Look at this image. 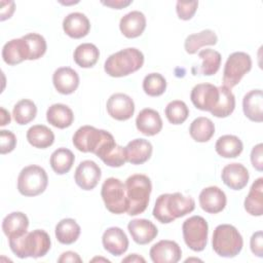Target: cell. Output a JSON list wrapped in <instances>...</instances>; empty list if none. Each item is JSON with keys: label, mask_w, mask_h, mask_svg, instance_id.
<instances>
[{"label": "cell", "mask_w": 263, "mask_h": 263, "mask_svg": "<svg viewBox=\"0 0 263 263\" xmlns=\"http://www.w3.org/2000/svg\"><path fill=\"white\" fill-rule=\"evenodd\" d=\"M128 232L138 245L151 242L158 234L157 227L147 219H135L127 224Z\"/></svg>", "instance_id": "ffe728a7"}, {"label": "cell", "mask_w": 263, "mask_h": 263, "mask_svg": "<svg viewBox=\"0 0 263 263\" xmlns=\"http://www.w3.org/2000/svg\"><path fill=\"white\" fill-rule=\"evenodd\" d=\"M251 162L252 165L258 171H263V145L262 143L257 144L253 147L251 152Z\"/></svg>", "instance_id": "f6af8a7d"}, {"label": "cell", "mask_w": 263, "mask_h": 263, "mask_svg": "<svg viewBox=\"0 0 263 263\" xmlns=\"http://www.w3.org/2000/svg\"><path fill=\"white\" fill-rule=\"evenodd\" d=\"M166 89V80L159 73H150L143 80V90L150 97L161 96Z\"/></svg>", "instance_id": "60d3db41"}, {"label": "cell", "mask_w": 263, "mask_h": 263, "mask_svg": "<svg viewBox=\"0 0 263 263\" xmlns=\"http://www.w3.org/2000/svg\"><path fill=\"white\" fill-rule=\"evenodd\" d=\"M149 255L154 263H177L182 257V250L176 241L162 239L151 247Z\"/></svg>", "instance_id": "5bb4252c"}, {"label": "cell", "mask_w": 263, "mask_h": 263, "mask_svg": "<svg viewBox=\"0 0 263 263\" xmlns=\"http://www.w3.org/2000/svg\"><path fill=\"white\" fill-rule=\"evenodd\" d=\"M189 134L191 138L199 143H204L211 140L215 134V125L213 121L208 117L195 118L189 127Z\"/></svg>", "instance_id": "e575fe53"}, {"label": "cell", "mask_w": 263, "mask_h": 263, "mask_svg": "<svg viewBox=\"0 0 263 263\" xmlns=\"http://www.w3.org/2000/svg\"><path fill=\"white\" fill-rule=\"evenodd\" d=\"M122 262H145V259L138 254H130L122 260Z\"/></svg>", "instance_id": "816d5d0a"}, {"label": "cell", "mask_w": 263, "mask_h": 263, "mask_svg": "<svg viewBox=\"0 0 263 263\" xmlns=\"http://www.w3.org/2000/svg\"><path fill=\"white\" fill-rule=\"evenodd\" d=\"M101 176V167L95 161L83 160L76 167L74 179L81 189L92 190L98 185Z\"/></svg>", "instance_id": "4fadbf2b"}, {"label": "cell", "mask_w": 263, "mask_h": 263, "mask_svg": "<svg viewBox=\"0 0 263 263\" xmlns=\"http://www.w3.org/2000/svg\"><path fill=\"white\" fill-rule=\"evenodd\" d=\"M220 97L217 106L211 111L212 115L219 117V118H224L229 116L235 108V97L232 93L231 89L221 85L218 86Z\"/></svg>", "instance_id": "8d00e7d4"}, {"label": "cell", "mask_w": 263, "mask_h": 263, "mask_svg": "<svg viewBox=\"0 0 263 263\" xmlns=\"http://www.w3.org/2000/svg\"><path fill=\"white\" fill-rule=\"evenodd\" d=\"M2 58L10 66L29 60V49L26 41L23 38H16L6 42L2 48Z\"/></svg>", "instance_id": "484cf974"}, {"label": "cell", "mask_w": 263, "mask_h": 263, "mask_svg": "<svg viewBox=\"0 0 263 263\" xmlns=\"http://www.w3.org/2000/svg\"><path fill=\"white\" fill-rule=\"evenodd\" d=\"M96 155L101 158L105 164L111 167H119L126 162L125 149L116 144L113 136L109 137L103 143Z\"/></svg>", "instance_id": "9a60e30c"}, {"label": "cell", "mask_w": 263, "mask_h": 263, "mask_svg": "<svg viewBox=\"0 0 263 263\" xmlns=\"http://www.w3.org/2000/svg\"><path fill=\"white\" fill-rule=\"evenodd\" d=\"M63 30L69 37L80 39L88 34L90 23L84 13L71 12L63 21Z\"/></svg>", "instance_id": "7402d4cb"}, {"label": "cell", "mask_w": 263, "mask_h": 263, "mask_svg": "<svg viewBox=\"0 0 263 263\" xmlns=\"http://www.w3.org/2000/svg\"><path fill=\"white\" fill-rule=\"evenodd\" d=\"M75 156L73 152L67 148L61 147L54 150L50 155V166L58 175L67 174L73 166Z\"/></svg>", "instance_id": "d590c367"}, {"label": "cell", "mask_w": 263, "mask_h": 263, "mask_svg": "<svg viewBox=\"0 0 263 263\" xmlns=\"http://www.w3.org/2000/svg\"><path fill=\"white\" fill-rule=\"evenodd\" d=\"M251 251L257 257H263V233L261 230L253 233L250 240Z\"/></svg>", "instance_id": "bcb514c9"}, {"label": "cell", "mask_w": 263, "mask_h": 263, "mask_svg": "<svg viewBox=\"0 0 263 263\" xmlns=\"http://www.w3.org/2000/svg\"><path fill=\"white\" fill-rule=\"evenodd\" d=\"M104 249L113 256L123 255L128 249V238L119 227L107 228L102 236Z\"/></svg>", "instance_id": "e0dca14e"}, {"label": "cell", "mask_w": 263, "mask_h": 263, "mask_svg": "<svg viewBox=\"0 0 263 263\" xmlns=\"http://www.w3.org/2000/svg\"><path fill=\"white\" fill-rule=\"evenodd\" d=\"M136 126L145 136H155L162 128V119L156 110L145 108L139 112L136 118Z\"/></svg>", "instance_id": "44dd1931"}, {"label": "cell", "mask_w": 263, "mask_h": 263, "mask_svg": "<svg viewBox=\"0 0 263 263\" xmlns=\"http://www.w3.org/2000/svg\"><path fill=\"white\" fill-rule=\"evenodd\" d=\"M242 110L251 121H263V92L262 89H253L242 99Z\"/></svg>", "instance_id": "d4e9b609"}, {"label": "cell", "mask_w": 263, "mask_h": 263, "mask_svg": "<svg viewBox=\"0 0 263 263\" xmlns=\"http://www.w3.org/2000/svg\"><path fill=\"white\" fill-rule=\"evenodd\" d=\"M100 57V51L98 47L92 43H82L79 44L73 53L74 62L81 68H91L93 67Z\"/></svg>", "instance_id": "836d02e7"}, {"label": "cell", "mask_w": 263, "mask_h": 263, "mask_svg": "<svg viewBox=\"0 0 263 263\" xmlns=\"http://www.w3.org/2000/svg\"><path fill=\"white\" fill-rule=\"evenodd\" d=\"M245 210L252 216L263 214V178H258L251 186L245 202Z\"/></svg>", "instance_id": "f1b7e54d"}, {"label": "cell", "mask_w": 263, "mask_h": 263, "mask_svg": "<svg viewBox=\"0 0 263 263\" xmlns=\"http://www.w3.org/2000/svg\"><path fill=\"white\" fill-rule=\"evenodd\" d=\"M164 113L170 123L182 124L189 115V109L183 101L175 100L166 105Z\"/></svg>", "instance_id": "ab89813d"}, {"label": "cell", "mask_w": 263, "mask_h": 263, "mask_svg": "<svg viewBox=\"0 0 263 263\" xmlns=\"http://www.w3.org/2000/svg\"><path fill=\"white\" fill-rule=\"evenodd\" d=\"M213 250L220 257L233 258L242 249L243 240L238 230L230 224L218 225L213 233Z\"/></svg>", "instance_id": "5b68a950"}, {"label": "cell", "mask_w": 263, "mask_h": 263, "mask_svg": "<svg viewBox=\"0 0 263 263\" xmlns=\"http://www.w3.org/2000/svg\"><path fill=\"white\" fill-rule=\"evenodd\" d=\"M183 238L189 249L194 252L204 250L208 242L209 225L201 216H192L186 219L182 225Z\"/></svg>", "instance_id": "ba28073f"}, {"label": "cell", "mask_w": 263, "mask_h": 263, "mask_svg": "<svg viewBox=\"0 0 263 263\" xmlns=\"http://www.w3.org/2000/svg\"><path fill=\"white\" fill-rule=\"evenodd\" d=\"M197 6H198L197 1H190V2L178 1L176 4V11L179 18L183 21H188L192 18L196 12Z\"/></svg>", "instance_id": "7bdbcfd3"}, {"label": "cell", "mask_w": 263, "mask_h": 263, "mask_svg": "<svg viewBox=\"0 0 263 263\" xmlns=\"http://www.w3.org/2000/svg\"><path fill=\"white\" fill-rule=\"evenodd\" d=\"M80 231V226L74 219L66 218L57 224L55 237L63 245H72L78 239Z\"/></svg>", "instance_id": "d6a6232c"}, {"label": "cell", "mask_w": 263, "mask_h": 263, "mask_svg": "<svg viewBox=\"0 0 263 263\" xmlns=\"http://www.w3.org/2000/svg\"><path fill=\"white\" fill-rule=\"evenodd\" d=\"M27 140L33 147L45 149L53 144L54 134L46 125L36 124L27 130Z\"/></svg>", "instance_id": "f546056e"}, {"label": "cell", "mask_w": 263, "mask_h": 263, "mask_svg": "<svg viewBox=\"0 0 263 263\" xmlns=\"http://www.w3.org/2000/svg\"><path fill=\"white\" fill-rule=\"evenodd\" d=\"M10 114L7 110H5L3 107H1V123L0 125L1 126H4L6 124H9L10 123Z\"/></svg>", "instance_id": "f907efd6"}, {"label": "cell", "mask_w": 263, "mask_h": 263, "mask_svg": "<svg viewBox=\"0 0 263 263\" xmlns=\"http://www.w3.org/2000/svg\"><path fill=\"white\" fill-rule=\"evenodd\" d=\"M132 3H133L132 0H107V1H102V4H104L106 6H109L111 8H114V9L124 8V7L128 6Z\"/></svg>", "instance_id": "681fc988"}, {"label": "cell", "mask_w": 263, "mask_h": 263, "mask_svg": "<svg viewBox=\"0 0 263 263\" xmlns=\"http://www.w3.org/2000/svg\"><path fill=\"white\" fill-rule=\"evenodd\" d=\"M252 69V59L250 54L243 51L231 53L224 66L223 84L228 88L237 85L241 78Z\"/></svg>", "instance_id": "9c48e42d"}, {"label": "cell", "mask_w": 263, "mask_h": 263, "mask_svg": "<svg viewBox=\"0 0 263 263\" xmlns=\"http://www.w3.org/2000/svg\"><path fill=\"white\" fill-rule=\"evenodd\" d=\"M1 8H0V20L5 21L7 18H10L11 15L14 12L15 4L13 1H1Z\"/></svg>", "instance_id": "7dc6e473"}, {"label": "cell", "mask_w": 263, "mask_h": 263, "mask_svg": "<svg viewBox=\"0 0 263 263\" xmlns=\"http://www.w3.org/2000/svg\"><path fill=\"white\" fill-rule=\"evenodd\" d=\"M8 241L12 253L21 259L43 257L48 253L51 245L48 233L42 229L27 231L23 235L8 238Z\"/></svg>", "instance_id": "7a4b0ae2"}, {"label": "cell", "mask_w": 263, "mask_h": 263, "mask_svg": "<svg viewBox=\"0 0 263 263\" xmlns=\"http://www.w3.org/2000/svg\"><path fill=\"white\" fill-rule=\"evenodd\" d=\"M124 185L128 202L126 213L129 216L142 214L149 203V197L152 191L151 180L146 175L135 174L126 179Z\"/></svg>", "instance_id": "277c9868"}, {"label": "cell", "mask_w": 263, "mask_h": 263, "mask_svg": "<svg viewBox=\"0 0 263 263\" xmlns=\"http://www.w3.org/2000/svg\"><path fill=\"white\" fill-rule=\"evenodd\" d=\"M52 83L58 92L62 95L73 93L79 85V76L70 67L58 68L52 75Z\"/></svg>", "instance_id": "d6986e66"}, {"label": "cell", "mask_w": 263, "mask_h": 263, "mask_svg": "<svg viewBox=\"0 0 263 263\" xmlns=\"http://www.w3.org/2000/svg\"><path fill=\"white\" fill-rule=\"evenodd\" d=\"M28 46L29 49V60H38L46 51L47 45L44 37L37 33H29L22 37Z\"/></svg>", "instance_id": "b9f144b4"}, {"label": "cell", "mask_w": 263, "mask_h": 263, "mask_svg": "<svg viewBox=\"0 0 263 263\" xmlns=\"http://www.w3.org/2000/svg\"><path fill=\"white\" fill-rule=\"evenodd\" d=\"M28 227L29 219L22 212H12L2 221V230L8 238L23 235L27 232Z\"/></svg>", "instance_id": "4316f807"}, {"label": "cell", "mask_w": 263, "mask_h": 263, "mask_svg": "<svg viewBox=\"0 0 263 263\" xmlns=\"http://www.w3.org/2000/svg\"><path fill=\"white\" fill-rule=\"evenodd\" d=\"M101 195L106 209L112 214H123L127 212L128 202L125 192V185L116 178H108L104 181Z\"/></svg>", "instance_id": "52a82bcc"}, {"label": "cell", "mask_w": 263, "mask_h": 263, "mask_svg": "<svg viewBox=\"0 0 263 263\" xmlns=\"http://www.w3.org/2000/svg\"><path fill=\"white\" fill-rule=\"evenodd\" d=\"M194 209L195 201L192 197L180 192L164 193L157 197L152 214L160 223L168 224L193 212Z\"/></svg>", "instance_id": "6da1fadb"}, {"label": "cell", "mask_w": 263, "mask_h": 263, "mask_svg": "<svg viewBox=\"0 0 263 263\" xmlns=\"http://www.w3.org/2000/svg\"><path fill=\"white\" fill-rule=\"evenodd\" d=\"M198 199L200 208L209 214H218L222 212L227 202L224 191L217 186H210L202 189Z\"/></svg>", "instance_id": "2e32d148"}, {"label": "cell", "mask_w": 263, "mask_h": 263, "mask_svg": "<svg viewBox=\"0 0 263 263\" xmlns=\"http://www.w3.org/2000/svg\"><path fill=\"white\" fill-rule=\"evenodd\" d=\"M146 28V17L139 10L124 14L119 22V29L126 38H137L141 36Z\"/></svg>", "instance_id": "603a6c76"}, {"label": "cell", "mask_w": 263, "mask_h": 263, "mask_svg": "<svg viewBox=\"0 0 263 263\" xmlns=\"http://www.w3.org/2000/svg\"><path fill=\"white\" fill-rule=\"evenodd\" d=\"M106 107L108 114L119 121L129 119L135 113V103L133 99L122 92H116L110 96Z\"/></svg>", "instance_id": "7c38bea8"}, {"label": "cell", "mask_w": 263, "mask_h": 263, "mask_svg": "<svg viewBox=\"0 0 263 263\" xmlns=\"http://www.w3.org/2000/svg\"><path fill=\"white\" fill-rule=\"evenodd\" d=\"M243 149L240 139L233 135H224L220 137L215 145L216 152L224 158H235Z\"/></svg>", "instance_id": "4dcf8cb0"}, {"label": "cell", "mask_w": 263, "mask_h": 263, "mask_svg": "<svg viewBox=\"0 0 263 263\" xmlns=\"http://www.w3.org/2000/svg\"><path fill=\"white\" fill-rule=\"evenodd\" d=\"M223 183L233 190L243 189L249 182V172L245 165L233 162L225 165L221 173Z\"/></svg>", "instance_id": "ac0fdd59"}, {"label": "cell", "mask_w": 263, "mask_h": 263, "mask_svg": "<svg viewBox=\"0 0 263 263\" xmlns=\"http://www.w3.org/2000/svg\"><path fill=\"white\" fill-rule=\"evenodd\" d=\"M143 64V52L138 48L127 47L109 55L104 70L111 77H123L141 69Z\"/></svg>", "instance_id": "3957f363"}, {"label": "cell", "mask_w": 263, "mask_h": 263, "mask_svg": "<svg viewBox=\"0 0 263 263\" xmlns=\"http://www.w3.org/2000/svg\"><path fill=\"white\" fill-rule=\"evenodd\" d=\"M217 41L218 37L216 33L210 29H206L187 36L184 42V48L187 53L194 54L200 47L205 45H215Z\"/></svg>", "instance_id": "1f68e13d"}, {"label": "cell", "mask_w": 263, "mask_h": 263, "mask_svg": "<svg viewBox=\"0 0 263 263\" xmlns=\"http://www.w3.org/2000/svg\"><path fill=\"white\" fill-rule=\"evenodd\" d=\"M198 58L202 60V64L200 66V72L202 75L212 76L216 74L221 66V54L217 50L205 48L198 52Z\"/></svg>", "instance_id": "f35d334b"}, {"label": "cell", "mask_w": 263, "mask_h": 263, "mask_svg": "<svg viewBox=\"0 0 263 263\" xmlns=\"http://www.w3.org/2000/svg\"><path fill=\"white\" fill-rule=\"evenodd\" d=\"M16 146V138L15 135L6 129H1L0 130V152L1 154H7L11 151Z\"/></svg>", "instance_id": "ee69618b"}, {"label": "cell", "mask_w": 263, "mask_h": 263, "mask_svg": "<svg viewBox=\"0 0 263 263\" xmlns=\"http://www.w3.org/2000/svg\"><path fill=\"white\" fill-rule=\"evenodd\" d=\"M47 121L54 127L66 128L69 127L74 120L73 111L64 104H53L48 107L46 111Z\"/></svg>", "instance_id": "83f0119b"}, {"label": "cell", "mask_w": 263, "mask_h": 263, "mask_svg": "<svg viewBox=\"0 0 263 263\" xmlns=\"http://www.w3.org/2000/svg\"><path fill=\"white\" fill-rule=\"evenodd\" d=\"M48 184L45 170L39 165L25 166L17 178V190L24 196H36L44 192Z\"/></svg>", "instance_id": "8992f818"}, {"label": "cell", "mask_w": 263, "mask_h": 263, "mask_svg": "<svg viewBox=\"0 0 263 263\" xmlns=\"http://www.w3.org/2000/svg\"><path fill=\"white\" fill-rule=\"evenodd\" d=\"M220 97L218 86L211 83L196 84L190 93L192 104L201 111L211 112L218 104Z\"/></svg>", "instance_id": "8fae6325"}, {"label": "cell", "mask_w": 263, "mask_h": 263, "mask_svg": "<svg viewBox=\"0 0 263 263\" xmlns=\"http://www.w3.org/2000/svg\"><path fill=\"white\" fill-rule=\"evenodd\" d=\"M58 262L59 263H67V262H78V263H80V262H82V260H81V258L79 257V255L77 254V253H75V252H72V251H67V252H65V253H63L62 255H61V257L58 259Z\"/></svg>", "instance_id": "c3c4849f"}, {"label": "cell", "mask_w": 263, "mask_h": 263, "mask_svg": "<svg viewBox=\"0 0 263 263\" xmlns=\"http://www.w3.org/2000/svg\"><path fill=\"white\" fill-rule=\"evenodd\" d=\"M111 136L107 130L99 129L91 125H83L75 132L72 141L77 150L96 154L103 143Z\"/></svg>", "instance_id": "30bf717a"}, {"label": "cell", "mask_w": 263, "mask_h": 263, "mask_svg": "<svg viewBox=\"0 0 263 263\" xmlns=\"http://www.w3.org/2000/svg\"><path fill=\"white\" fill-rule=\"evenodd\" d=\"M126 161L132 164H142L149 160L152 155L153 147L148 140L135 139L124 147Z\"/></svg>", "instance_id": "cb8c5ba5"}, {"label": "cell", "mask_w": 263, "mask_h": 263, "mask_svg": "<svg viewBox=\"0 0 263 263\" xmlns=\"http://www.w3.org/2000/svg\"><path fill=\"white\" fill-rule=\"evenodd\" d=\"M98 260H99V261H105V262H110V261H109V260H108V259H103V258H98V257H96V258H93V259H92V260H91V261H92V262H93V261H98Z\"/></svg>", "instance_id": "f5cc1de1"}, {"label": "cell", "mask_w": 263, "mask_h": 263, "mask_svg": "<svg viewBox=\"0 0 263 263\" xmlns=\"http://www.w3.org/2000/svg\"><path fill=\"white\" fill-rule=\"evenodd\" d=\"M37 114V107L31 100L24 99L18 101L12 110V115L17 124L24 125L35 119Z\"/></svg>", "instance_id": "74e56055"}]
</instances>
